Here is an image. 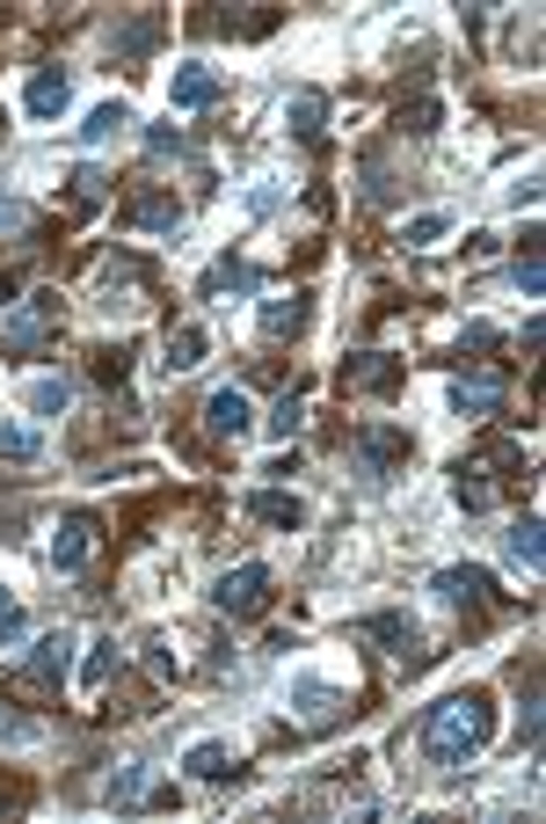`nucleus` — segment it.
<instances>
[{
  "mask_svg": "<svg viewBox=\"0 0 546 824\" xmlns=\"http://www.w3.org/2000/svg\"><path fill=\"white\" fill-rule=\"evenodd\" d=\"M59 679H66V635H45V642L29 650V664H23V686L45 693V686H59Z\"/></svg>",
  "mask_w": 546,
  "mask_h": 824,
  "instance_id": "nucleus-12",
  "label": "nucleus"
},
{
  "mask_svg": "<svg viewBox=\"0 0 546 824\" xmlns=\"http://www.w3.org/2000/svg\"><path fill=\"white\" fill-rule=\"evenodd\" d=\"M510 555H518L524 569H539V555H546V540H539V518H518V526H510Z\"/></svg>",
  "mask_w": 546,
  "mask_h": 824,
  "instance_id": "nucleus-20",
  "label": "nucleus"
},
{
  "mask_svg": "<svg viewBox=\"0 0 546 824\" xmlns=\"http://www.w3.org/2000/svg\"><path fill=\"white\" fill-rule=\"evenodd\" d=\"M110 672H117V642H96V656H88V672H80V679H88V686H110Z\"/></svg>",
  "mask_w": 546,
  "mask_h": 824,
  "instance_id": "nucleus-31",
  "label": "nucleus"
},
{
  "mask_svg": "<svg viewBox=\"0 0 546 824\" xmlns=\"http://www.w3.org/2000/svg\"><path fill=\"white\" fill-rule=\"evenodd\" d=\"M212 606L219 613H234V620H256L262 606H270V569L262 562H240V569H226L212 591Z\"/></svg>",
  "mask_w": 546,
  "mask_h": 824,
  "instance_id": "nucleus-2",
  "label": "nucleus"
},
{
  "mask_svg": "<svg viewBox=\"0 0 546 824\" xmlns=\"http://www.w3.org/2000/svg\"><path fill=\"white\" fill-rule=\"evenodd\" d=\"M226 285H234V292H256L262 278H256V270H248V263H234V256H219V263L204 270V292H226Z\"/></svg>",
  "mask_w": 546,
  "mask_h": 824,
  "instance_id": "nucleus-19",
  "label": "nucleus"
},
{
  "mask_svg": "<svg viewBox=\"0 0 546 824\" xmlns=\"http://www.w3.org/2000/svg\"><path fill=\"white\" fill-rule=\"evenodd\" d=\"M437 599H451V606H496V577L488 569H474V562H451V569H437Z\"/></svg>",
  "mask_w": 546,
  "mask_h": 824,
  "instance_id": "nucleus-3",
  "label": "nucleus"
},
{
  "mask_svg": "<svg viewBox=\"0 0 546 824\" xmlns=\"http://www.w3.org/2000/svg\"><path fill=\"white\" fill-rule=\"evenodd\" d=\"M248 423H256V402H248L240 388H219L212 402H204V431L212 438H240Z\"/></svg>",
  "mask_w": 546,
  "mask_h": 824,
  "instance_id": "nucleus-6",
  "label": "nucleus"
},
{
  "mask_svg": "<svg viewBox=\"0 0 546 824\" xmlns=\"http://www.w3.org/2000/svg\"><path fill=\"white\" fill-rule=\"evenodd\" d=\"M190 774H197V780H226V774H234L226 745H197V752H190Z\"/></svg>",
  "mask_w": 546,
  "mask_h": 824,
  "instance_id": "nucleus-25",
  "label": "nucleus"
},
{
  "mask_svg": "<svg viewBox=\"0 0 546 824\" xmlns=\"http://www.w3.org/2000/svg\"><path fill=\"white\" fill-rule=\"evenodd\" d=\"M190 365H204V329L183 321V329H167V372H190Z\"/></svg>",
  "mask_w": 546,
  "mask_h": 824,
  "instance_id": "nucleus-17",
  "label": "nucleus"
},
{
  "mask_svg": "<svg viewBox=\"0 0 546 824\" xmlns=\"http://www.w3.org/2000/svg\"><path fill=\"white\" fill-rule=\"evenodd\" d=\"M124 124H132V110H124V102H96V118H88V124H80V132H88V139H117V132H124Z\"/></svg>",
  "mask_w": 546,
  "mask_h": 824,
  "instance_id": "nucleus-21",
  "label": "nucleus"
},
{
  "mask_svg": "<svg viewBox=\"0 0 546 824\" xmlns=\"http://www.w3.org/2000/svg\"><path fill=\"white\" fill-rule=\"evenodd\" d=\"M343 388H350V394H394V388H401V358H386V350H364V358L343 365Z\"/></svg>",
  "mask_w": 546,
  "mask_h": 824,
  "instance_id": "nucleus-4",
  "label": "nucleus"
},
{
  "mask_svg": "<svg viewBox=\"0 0 546 824\" xmlns=\"http://www.w3.org/2000/svg\"><path fill=\"white\" fill-rule=\"evenodd\" d=\"M299 329H307V299H299V292H291V299H270V307H262V336H270V343L299 336Z\"/></svg>",
  "mask_w": 546,
  "mask_h": 824,
  "instance_id": "nucleus-16",
  "label": "nucleus"
},
{
  "mask_svg": "<svg viewBox=\"0 0 546 824\" xmlns=\"http://www.w3.org/2000/svg\"><path fill=\"white\" fill-rule=\"evenodd\" d=\"M45 329H51V299H37L29 315L8 321V343H15V350H29V343H45Z\"/></svg>",
  "mask_w": 546,
  "mask_h": 824,
  "instance_id": "nucleus-18",
  "label": "nucleus"
},
{
  "mask_svg": "<svg viewBox=\"0 0 546 824\" xmlns=\"http://www.w3.org/2000/svg\"><path fill=\"white\" fill-rule=\"evenodd\" d=\"M518 285H524V299H539V234H524V248H518Z\"/></svg>",
  "mask_w": 546,
  "mask_h": 824,
  "instance_id": "nucleus-28",
  "label": "nucleus"
},
{
  "mask_svg": "<svg viewBox=\"0 0 546 824\" xmlns=\"http://www.w3.org/2000/svg\"><path fill=\"white\" fill-rule=\"evenodd\" d=\"M394 460H408V431H357V467L386 475Z\"/></svg>",
  "mask_w": 546,
  "mask_h": 824,
  "instance_id": "nucleus-9",
  "label": "nucleus"
},
{
  "mask_svg": "<svg viewBox=\"0 0 546 824\" xmlns=\"http://www.w3.org/2000/svg\"><path fill=\"white\" fill-rule=\"evenodd\" d=\"M146 146H153V153H183V132H167V124H153V132H146Z\"/></svg>",
  "mask_w": 546,
  "mask_h": 824,
  "instance_id": "nucleus-33",
  "label": "nucleus"
},
{
  "mask_svg": "<svg viewBox=\"0 0 546 824\" xmlns=\"http://www.w3.org/2000/svg\"><path fill=\"white\" fill-rule=\"evenodd\" d=\"M451 409L459 416H496L502 409V380L496 372H488V380H459V388H451Z\"/></svg>",
  "mask_w": 546,
  "mask_h": 824,
  "instance_id": "nucleus-13",
  "label": "nucleus"
},
{
  "mask_svg": "<svg viewBox=\"0 0 546 824\" xmlns=\"http://www.w3.org/2000/svg\"><path fill=\"white\" fill-rule=\"evenodd\" d=\"M66 402H73L66 380H29V409H37V416H59Z\"/></svg>",
  "mask_w": 546,
  "mask_h": 824,
  "instance_id": "nucleus-23",
  "label": "nucleus"
},
{
  "mask_svg": "<svg viewBox=\"0 0 546 824\" xmlns=\"http://www.w3.org/2000/svg\"><path fill=\"white\" fill-rule=\"evenodd\" d=\"M102 197H110V175H102V169H80V175H73V212H96Z\"/></svg>",
  "mask_w": 546,
  "mask_h": 824,
  "instance_id": "nucleus-22",
  "label": "nucleus"
},
{
  "mask_svg": "<svg viewBox=\"0 0 546 824\" xmlns=\"http://www.w3.org/2000/svg\"><path fill=\"white\" fill-rule=\"evenodd\" d=\"M488 729H496V701L481 686H467V693H451L423 715V759L430 766H467L488 745Z\"/></svg>",
  "mask_w": 546,
  "mask_h": 824,
  "instance_id": "nucleus-1",
  "label": "nucleus"
},
{
  "mask_svg": "<svg viewBox=\"0 0 546 824\" xmlns=\"http://www.w3.org/2000/svg\"><path fill=\"white\" fill-rule=\"evenodd\" d=\"M124 226H146V234H175V226H183V205H175V197H124Z\"/></svg>",
  "mask_w": 546,
  "mask_h": 824,
  "instance_id": "nucleus-10",
  "label": "nucleus"
},
{
  "mask_svg": "<svg viewBox=\"0 0 546 824\" xmlns=\"http://www.w3.org/2000/svg\"><path fill=\"white\" fill-rule=\"evenodd\" d=\"M167 96H175V110H212V102L226 96V81H219L212 66H175Z\"/></svg>",
  "mask_w": 546,
  "mask_h": 824,
  "instance_id": "nucleus-7",
  "label": "nucleus"
},
{
  "mask_svg": "<svg viewBox=\"0 0 546 824\" xmlns=\"http://www.w3.org/2000/svg\"><path fill=\"white\" fill-rule=\"evenodd\" d=\"M88 548H96V518H88V511L59 518V533H51V569H80Z\"/></svg>",
  "mask_w": 546,
  "mask_h": 824,
  "instance_id": "nucleus-5",
  "label": "nucleus"
},
{
  "mask_svg": "<svg viewBox=\"0 0 546 824\" xmlns=\"http://www.w3.org/2000/svg\"><path fill=\"white\" fill-rule=\"evenodd\" d=\"M248 511H256L262 526H277V533H299V526H307V504H299V496H285V489H256V496H248Z\"/></svg>",
  "mask_w": 546,
  "mask_h": 824,
  "instance_id": "nucleus-11",
  "label": "nucleus"
},
{
  "mask_svg": "<svg viewBox=\"0 0 546 824\" xmlns=\"http://www.w3.org/2000/svg\"><path fill=\"white\" fill-rule=\"evenodd\" d=\"M153 29H161V23H153V15H139V23H124V29H110V45H117L124 59H139V51L153 45Z\"/></svg>",
  "mask_w": 546,
  "mask_h": 824,
  "instance_id": "nucleus-24",
  "label": "nucleus"
},
{
  "mask_svg": "<svg viewBox=\"0 0 546 824\" xmlns=\"http://www.w3.org/2000/svg\"><path fill=\"white\" fill-rule=\"evenodd\" d=\"M445 226H451L445 212H423L415 226H408V248H430V242H445Z\"/></svg>",
  "mask_w": 546,
  "mask_h": 824,
  "instance_id": "nucleus-30",
  "label": "nucleus"
},
{
  "mask_svg": "<svg viewBox=\"0 0 546 824\" xmlns=\"http://www.w3.org/2000/svg\"><path fill=\"white\" fill-rule=\"evenodd\" d=\"M146 796V766H124L117 780H110V802H139Z\"/></svg>",
  "mask_w": 546,
  "mask_h": 824,
  "instance_id": "nucleus-32",
  "label": "nucleus"
},
{
  "mask_svg": "<svg viewBox=\"0 0 546 824\" xmlns=\"http://www.w3.org/2000/svg\"><path fill=\"white\" fill-rule=\"evenodd\" d=\"M357 635H372V642H394V650H415V620H408V613H364V620H357Z\"/></svg>",
  "mask_w": 546,
  "mask_h": 824,
  "instance_id": "nucleus-15",
  "label": "nucleus"
},
{
  "mask_svg": "<svg viewBox=\"0 0 546 824\" xmlns=\"http://www.w3.org/2000/svg\"><path fill=\"white\" fill-rule=\"evenodd\" d=\"M285 118H291V132H299V139H321V96H299Z\"/></svg>",
  "mask_w": 546,
  "mask_h": 824,
  "instance_id": "nucleus-29",
  "label": "nucleus"
},
{
  "mask_svg": "<svg viewBox=\"0 0 546 824\" xmlns=\"http://www.w3.org/2000/svg\"><path fill=\"white\" fill-rule=\"evenodd\" d=\"M66 96H73V81L59 66H45L37 81H29V118H59V110H66Z\"/></svg>",
  "mask_w": 546,
  "mask_h": 824,
  "instance_id": "nucleus-14",
  "label": "nucleus"
},
{
  "mask_svg": "<svg viewBox=\"0 0 546 824\" xmlns=\"http://www.w3.org/2000/svg\"><path fill=\"white\" fill-rule=\"evenodd\" d=\"M0 460H37V431L29 423H0Z\"/></svg>",
  "mask_w": 546,
  "mask_h": 824,
  "instance_id": "nucleus-26",
  "label": "nucleus"
},
{
  "mask_svg": "<svg viewBox=\"0 0 546 824\" xmlns=\"http://www.w3.org/2000/svg\"><path fill=\"white\" fill-rule=\"evenodd\" d=\"M291 708H299V723H313V729H328L335 715H343V693L335 686H321V679H291Z\"/></svg>",
  "mask_w": 546,
  "mask_h": 824,
  "instance_id": "nucleus-8",
  "label": "nucleus"
},
{
  "mask_svg": "<svg viewBox=\"0 0 546 824\" xmlns=\"http://www.w3.org/2000/svg\"><path fill=\"white\" fill-rule=\"evenodd\" d=\"M299 416H307V409H299V388H285L277 402H270V431L291 438V431H299Z\"/></svg>",
  "mask_w": 546,
  "mask_h": 824,
  "instance_id": "nucleus-27",
  "label": "nucleus"
}]
</instances>
